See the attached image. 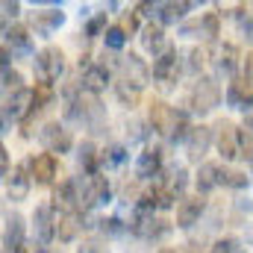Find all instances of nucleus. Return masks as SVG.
<instances>
[{
  "mask_svg": "<svg viewBox=\"0 0 253 253\" xmlns=\"http://www.w3.org/2000/svg\"><path fill=\"white\" fill-rule=\"evenodd\" d=\"M53 100V83H36V88H33V112H42L47 103Z\"/></svg>",
  "mask_w": 253,
  "mask_h": 253,
  "instance_id": "31",
  "label": "nucleus"
},
{
  "mask_svg": "<svg viewBox=\"0 0 253 253\" xmlns=\"http://www.w3.org/2000/svg\"><path fill=\"white\" fill-rule=\"evenodd\" d=\"M12 44L15 53H30L33 50V42H30V30L27 27H12L6 30V47Z\"/></svg>",
  "mask_w": 253,
  "mask_h": 253,
  "instance_id": "28",
  "label": "nucleus"
},
{
  "mask_svg": "<svg viewBox=\"0 0 253 253\" xmlns=\"http://www.w3.org/2000/svg\"><path fill=\"white\" fill-rule=\"evenodd\" d=\"M53 209H62L65 212H80V197H77V180H62L56 189H53Z\"/></svg>",
  "mask_w": 253,
  "mask_h": 253,
  "instance_id": "19",
  "label": "nucleus"
},
{
  "mask_svg": "<svg viewBox=\"0 0 253 253\" xmlns=\"http://www.w3.org/2000/svg\"><path fill=\"white\" fill-rule=\"evenodd\" d=\"M21 83H24V80H21V74H18L15 68H3V88H6L9 94L18 91V88H24Z\"/></svg>",
  "mask_w": 253,
  "mask_h": 253,
  "instance_id": "38",
  "label": "nucleus"
},
{
  "mask_svg": "<svg viewBox=\"0 0 253 253\" xmlns=\"http://www.w3.org/2000/svg\"><path fill=\"white\" fill-rule=\"evenodd\" d=\"M126 227H129V233L138 236V239H156V236H162V233L168 230L165 221H159V218L153 215V209H135Z\"/></svg>",
  "mask_w": 253,
  "mask_h": 253,
  "instance_id": "7",
  "label": "nucleus"
},
{
  "mask_svg": "<svg viewBox=\"0 0 253 253\" xmlns=\"http://www.w3.org/2000/svg\"><path fill=\"white\" fill-rule=\"evenodd\" d=\"M27 171H30V180H36L39 186H50V183L56 180L59 162H56L53 153H36V156H30Z\"/></svg>",
  "mask_w": 253,
  "mask_h": 253,
  "instance_id": "11",
  "label": "nucleus"
},
{
  "mask_svg": "<svg viewBox=\"0 0 253 253\" xmlns=\"http://www.w3.org/2000/svg\"><path fill=\"white\" fill-rule=\"evenodd\" d=\"M62 21H65L62 9L50 6V9H39V12H33V18H30V27H33L39 36H50L56 27H62Z\"/></svg>",
  "mask_w": 253,
  "mask_h": 253,
  "instance_id": "20",
  "label": "nucleus"
},
{
  "mask_svg": "<svg viewBox=\"0 0 253 253\" xmlns=\"http://www.w3.org/2000/svg\"><path fill=\"white\" fill-rule=\"evenodd\" d=\"M209 253H242V245H239L236 239H218V242L209 248Z\"/></svg>",
  "mask_w": 253,
  "mask_h": 253,
  "instance_id": "41",
  "label": "nucleus"
},
{
  "mask_svg": "<svg viewBox=\"0 0 253 253\" xmlns=\"http://www.w3.org/2000/svg\"><path fill=\"white\" fill-rule=\"evenodd\" d=\"M124 230H126V224L121 218H103V221H100V233H103V236H121Z\"/></svg>",
  "mask_w": 253,
  "mask_h": 253,
  "instance_id": "39",
  "label": "nucleus"
},
{
  "mask_svg": "<svg viewBox=\"0 0 253 253\" xmlns=\"http://www.w3.org/2000/svg\"><path fill=\"white\" fill-rule=\"evenodd\" d=\"M77 253H109V251H106L103 245H97V242H83V248Z\"/></svg>",
  "mask_w": 253,
  "mask_h": 253,
  "instance_id": "44",
  "label": "nucleus"
},
{
  "mask_svg": "<svg viewBox=\"0 0 253 253\" xmlns=\"http://www.w3.org/2000/svg\"><path fill=\"white\" fill-rule=\"evenodd\" d=\"M200 68H203V50H200V47H194V50L189 53V71H191V74H197Z\"/></svg>",
  "mask_w": 253,
  "mask_h": 253,
  "instance_id": "43",
  "label": "nucleus"
},
{
  "mask_svg": "<svg viewBox=\"0 0 253 253\" xmlns=\"http://www.w3.org/2000/svg\"><path fill=\"white\" fill-rule=\"evenodd\" d=\"M245 129H251V132H253V109L245 112Z\"/></svg>",
  "mask_w": 253,
  "mask_h": 253,
  "instance_id": "47",
  "label": "nucleus"
},
{
  "mask_svg": "<svg viewBox=\"0 0 253 253\" xmlns=\"http://www.w3.org/2000/svg\"><path fill=\"white\" fill-rule=\"evenodd\" d=\"M221 183H224V186H233V189H245V186H248V174L221 168Z\"/></svg>",
  "mask_w": 253,
  "mask_h": 253,
  "instance_id": "34",
  "label": "nucleus"
},
{
  "mask_svg": "<svg viewBox=\"0 0 253 253\" xmlns=\"http://www.w3.org/2000/svg\"><path fill=\"white\" fill-rule=\"evenodd\" d=\"M153 80L162 85V88H174V83H177V77H180V71H183V65H180V53L171 47V50H165L159 59H153Z\"/></svg>",
  "mask_w": 253,
  "mask_h": 253,
  "instance_id": "6",
  "label": "nucleus"
},
{
  "mask_svg": "<svg viewBox=\"0 0 253 253\" xmlns=\"http://www.w3.org/2000/svg\"><path fill=\"white\" fill-rule=\"evenodd\" d=\"M162 171H165V168H162V153H159V147H144V150L138 153V159H135V174H138V180H156Z\"/></svg>",
  "mask_w": 253,
  "mask_h": 253,
  "instance_id": "16",
  "label": "nucleus"
},
{
  "mask_svg": "<svg viewBox=\"0 0 253 253\" xmlns=\"http://www.w3.org/2000/svg\"><path fill=\"white\" fill-rule=\"evenodd\" d=\"M215 144H218V153L224 159H236L242 156V129L230 121H218L215 126Z\"/></svg>",
  "mask_w": 253,
  "mask_h": 253,
  "instance_id": "8",
  "label": "nucleus"
},
{
  "mask_svg": "<svg viewBox=\"0 0 253 253\" xmlns=\"http://www.w3.org/2000/svg\"><path fill=\"white\" fill-rule=\"evenodd\" d=\"M115 97L121 100V106H126V109H132V106H138V100H141V88L118 77V83H115Z\"/></svg>",
  "mask_w": 253,
  "mask_h": 253,
  "instance_id": "29",
  "label": "nucleus"
},
{
  "mask_svg": "<svg viewBox=\"0 0 253 253\" xmlns=\"http://www.w3.org/2000/svg\"><path fill=\"white\" fill-rule=\"evenodd\" d=\"M124 33H121V27H118V24H115V27H109V30H106V36H103V42H106V47H109V50H121V47H124Z\"/></svg>",
  "mask_w": 253,
  "mask_h": 253,
  "instance_id": "36",
  "label": "nucleus"
},
{
  "mask_svg": "<svg viewBox=\"0 0 253 253\" xmlns=\"http://www.w3.org/2000/svg\"><path fill=\"white\" fill-rule=\"evenodd\" d=\"M124 159H126L124 144H109L106 150H100V165H106V168H118V165H124Z\"/></svg>",
  "mask_w": 253,
  "mask_h": 253,
  "instance_id": "32",
  "label": "nucleus"
},
{
  "mask_svg": "<svg viewBox=\"0 0 253 253\" xmlns=\"http://www.w3.org/2000/svg\"><path fill=\"white\" fill-rule=\"evenodd\" d=\"M0 165H3V177H9L12 171H9V153L6 150H0Z\"/></svg>",
  "mask_w": 253,
  "mask_h": 253,
  "instance_id": "46",
  "label": "nucleus"
},
{
  "mask_svg": "<svg viewBox=\"0 0 253 253\" xmlns=\"http://www.w3.org/2000/svg\"><path fill=\"white\" fill-rule=\"evenodd\" d=\"M218 30H221V27H218V15H215V12H206V15L200 18V36L212 42V39H218Z\"/></svg>",
  "mask_w": 253,
  "mask_h": 253,
  "instance_id": "33",
  "label": "nucleus"
},
{
  "mask_svg": "<svg viewBox=\"0 0 253 253\" xmlns=\"http://www.w3.org/2000/svg\"><path fill=\"white\" fill-rule=\"evenodd\" d=\"M203 206H206L203 194H191V197H183V200L177 203V227H183V230L194 227V224L200 221V215H203Z\"/></svg>",
  "mask_w": 253,
  "mask_h": 253,
  "instance_id": "15",
  "label": "nucleus"
},
{
  "mask_svg": "<svg viewBox=\"0 0 253 253\" xmlns=\"http://www.w3.org/2000/svg\"><path fill=\"white\" fill-rule=\"evenodd\" d=\"M80 71H83V80H80V85L85 88V91H91V94H100L106 85H109V68L106 62H83L80 59Z\"/></svg>",
  "mask_w": 253,
  "mask_h": 253,
  "instance_id": "12",
  "label": "nucleus"
},
{
  "mask_svg": "<svg viewBox=\"0 0 253 253\" xmlns=\"http://www.w3.org/2000/svg\"><path fill=\"white\" fill-rule=\"evenodd\" d=\"M30 171L27 168H12L9 177H3V186H6V197L9 200H27L30 194Z\"/></svg>",
  "mask_w": 253,
  "mask_h": 253,
  "instance_id": "23",
  "label": "nucleus"
},
{
  "mask_svg": "<svg viewBox=\"0 0 253 253\" xmlns=\"http://www.w3.org/2000/svg\"><path fill=\"white\" fill-rule=\"evenodd\" d=\"M242 159L251 165V171H253V132L245 129V126H242Z\"/></svg>",
  "mask_w": 253,
  "mask_h": 253,
  "instance_id": "40",
  "label": "nucleus"
},
{
  "mask_svg": "<svg viewBox=\"0 0 253 253\" xmlns=\"http://www.w3.org/2000/svg\"><path fill=\"white\" fill-rule=\"evenodd\" d=\"M227 103L233 106V109H242V112H248L253 109V88L251 83H242V80H233L230 85H227Z\"/></svg>",
  "mask_w": 253,
  "mask_h": 253,
  "instance_id": "22",
  "label": "nucleus"
},
{
  "mask_svg": "<svg viewBox=\"0 0 253 253\" xmlns=\"http://www.w3.org/2000/svg\"><path fill=\"white\" fill-rule=\"evenodd\" d=\"M141 47H144L153 59H159L165 50H171V44H168V39H165L162 24H147V27H141Z\"/></svg>",
  "mask_w": 253,
  "mask_h": 253,
  "instance_id": "17",
  "label": "nucleus"
},
{
  "mask_svg": "<svg viewBox=\"0 0 253 253\" xmlns=\"http://www.w3.org/2000/svg\"><path fill=\"white\" fill-rule=\"evenodd\" d=\"M212 141H215V129H209V126H191L189 138H186V150H189V156L194 162H200V156L212 147Z\"/></svg>",
  "mask_w": 253,
  "mask_h": 253,
  "instance_id": "18",
  "label": "nucleus"
},
{
  "mask_svg": "<svg viewBox=\"0 0 253 253\" xmlns=\"http://www.w3.org/2000/svg\"><path fill=\"white\" fill-rule=\"evenodd\" d=\"M100 33L106 36V12L94 15V18L85 24V36H88V39H94V36H100Z\"/></svg>",
  "mask_w": 253,
  "mask_h": 253,
  "instance_id": "37",
  "label": "nucleus"
},
{
  "mask_svg": "<svg viewBox=\"0 0 253 253\" xmlns=\"http://www.w3.org/2000/svg\"><path fill=\"white\" fill-rule=\"evenodd\" d=\"M42 253H53V251H47V248H42Z\"/></svg>",
  "mask_w": 253,
  "mask_h": 253,
  "instance_id": "49",
  "label": "nucleus"
},
{
  "mask_svg": "<svg viewBox=\"0 0 253 253\" xmlns=\"http://www.w3.org/2000/svg\"><path fill=\"white\" fill-rule=\"evenodd\" d=\"M194 183H197V194H209L212 189H218V186H221V165L203 162V165L197 168Z\"/></svg>",
  "mask_w": 253,
  "mask_h": 253,
  "instance_id": "25",
  "label": "nucleus"
},
{
  "mask_svg": "<svg viewBox=\"0 0 253 253\" xmlns=\"http://www.w3.org/2000/svg\"><path fill=\"white\" fill-rule=\"evenodd\" d=\"M236 18H239V27H242V33H245V39L253 44V12L242 6V9L236 12Z\"/></svg>",
  "mask_w": 253,
  "mask_h": 253,
  "instance_id": "35",
  "label": "nucleus"
},
{
  "mask_svg": "<svg viewBox=\"0 0 253 253\" xmlns=\"http://www.w3.org/2000/svg\"><path fill=\"white\" fill-rule=\"evenodd\" d=\"M186 168H180V165H171V168H165L156 180H153V200H156V209H171L174 206V200L180 197L183 200V191H186Z\"/></svg>",
  "mask_w": 253,
  "mask_h": 253,
  "instance_id": "1",
  "label": "nucleus"
},
{
  "mask_svg": "<svg viewBox=\"0 0 253 253\" xmlns=\"http://www.w3.org/2000/svg\"><path fill=\"white\" fill-rule=\"evenodd\" d=\"M21 245H24V218H21L18 212H12V215H6V227H3V248L15 253Z\"/></svg>",
  "mask_w": 253,
  "mask_h": 253,
  "instance_id": "24",
  "label": "nucleus"
},
{
  "mask_svg": "<svg viewBox=\"0 0 253 253\" xmlns=\"http://www.w3.org/2000/svg\"><path fill=\"white\" fill-rule=\"evenodd\" d=\"M239 65H242V53H239L236 44H221V47H218V56H215V68H218V74L236 80Z\"/></svg>",
  "mask_w": 253,
  "mask_h": 253,
  "instance_id": "21",
  "label": "nucleus"
},
{
  "mask_svg": "<svg viewBox=\"0 0 253 253\" xmlns=\"http://www.w3.org/2000/svg\"><path fill=\"white\" fill-rule=\"evenodd\" d=\"M83 227H85L83 224V212H65V215H59V221H56V239L59 242H74Z\"/></svg>",
  "mask_w": 253,
  "mask_h": 253,
  "instance_id": "26",
  "label": "nucleus"
},
{
  "mask_svg": "<svg viewBox=\"0 0 253 253\" xmlns=\"http://www.w3.org/2000/svg\"><path fill=\"white\" fill-rule=\"evenodd\" d=\"M56 221H59V218L53 215V206H50V203L36 206V212H33V227H36V239L42 242V248L56 239Z\"/></svg>",
  "mask_w": 253,
  "mask_h": 253,
  "instance_id": "14",
  "label": "nucleus"
},
{
  "mask_svg": "<svg viewBox=\"0 0 253 253\" xmlns=\"http://www.w3.org/2000/svg\"><path fill=\"white\" fill-rule=\"evenodd\" d=\"M147 118H150L153 132L165 135L168 141L174 138V129H177V121H180V112H177L174 106H168L165 100H153V103H150V112H147Z\"/></svg>",
  "mask_w": 253,
  "mask_h": 253,
  "instance_id": "4",
  "label": "nucleus"
},
{
  "mask_svg": "<svg viewBox=\"0 0 253 253\" xmlns=\"http://www.w3.org/2000/svg\"><path fill=\"white\" fill-rule=\"evenodd\" d=\"M39 138H42V144H44L50 153H68V150L74 147L71 129H65L59 121H50V124H44V126H42V132H39Z\"/></svg>",
  "mask_w": 253,
  "mask_h": 253,
  "instance_id": "13",
  "label": "nucleus"
},
{
  "mask_svg": "<svg viewBox=\"0 0 253 253\" xmlns=\"http://www.w3.org/2000/svg\"><path fill=\"white\" fill-rule=\"evenodd\" d=\"M118 27H121L124 36H132V33L138 30V12H124L121 21H118Z\"/></svg>",
  "mask_w": 253,
  "mask_h": 253,
  "instance_id": "42",
  "label": "nucleus"
},
{
  "mask_svg": "<svg viewBox=\"0 0 253 253\" xmlns=\"http://www.w3.org/2000/svg\"><path fill=\"white\" fill-rule=\"evenodd\" d=\"M27 115H33V88H18L12 94H6V103H3V124L9 126L12 121H24Z\"/></svg>",
  "mask_w": 253,
  "mask_h": 253,
  "instance_id": "9",
  "label": "nucleus"
},
{
  "mask_svg": "<svg viewBox=\"0 0 253 253\" xmlns=\"http://www.w3.org/2000/svg\"><path fill=\"white\" fill-rule=\"evenodd\" d=\"M194 3H159V21L162 24H177Z\"/></svg>",
  "mask_w": 253,
  "mask_h": 253,
  "instance_id": "30",
  "label": "nucleus"
},
{
  "mask_svg": "<svg viewBox=\"0 0 253 253\" xmlns=\"http://www.w3.org/2000/svg\"><path fill=\"white\" fill-rule=\"evenodd\" d=\"M36 74L42 83H56L65 74V53L59 47H44L36 56Z\"/></svg>",
  "mask_w": 253,
  "mask_h": 253,
  "instance_id": "5",
  "label": "nucleus"
},
{
  "mask_svg": "<svg viewBox=\"0 0 253 253\" xmlns=\"http://www.w3.org/2000/svg\"><path fill=\"white\" fill-rule=\"evenodd\" d=\"M159 253H177V251H174V248H162Z\"/></svg>",
  "mask_w": 253,
  "mask_h": 253,
  "instance_id": "48",
  "label": "nucleus"
},
{
  "mask_svg": "<svg viewBox=\"0 0 253 253\" xmlns=\"http://www.w3.org/2000/svg\"><path fill=\"white\" fill-rule=\"evenodd\" d=\"M218 103H221V85H218L212 77H197V83H194V88H191V94H189L191 112L206 115V112H212Z\"/></svg>",
  "mask_w": 253,
  "mask_h": 253,
  "instance_id": "3",
  "label": "nucleus"
},
{
  "mask_svg": "<svg viewBox=\"0 0 253 253\" xmlns=\"http://www.w3.org/2000/svg\"><path fill=\"white\" fill-rule=\"evenodd\" d=\"M77 162H80V168L85 171V174H100L97 168H100V153H97V147L91 144V141H83V147H80V153H77Z\"/></svg>",
  "mask_w": 253,
  "mask_h": 253,
  "instance_id": "27",
  "label": "nucleus"
},
{
  "mask_svg": "<svg viewBox=\"0 0 253 253\" xmlns=\"http://www.w3.org/2000/svg\"><path fill=\"white\" fill-rule=\"evenodd\" d=\"M77 180V197H80V209L88 212L91 206H100L109 200V180L103 174H85V177H74Z\"/></svg>",
  "mask_w": 253,
  "mask_h": 253,
  "instance_id": "2",
  "label": "nucleus"
},
{
  "mask_svg": "<svg viewBox=\"0 0 253 253\" xmlns=\"http://www.w3.org/2000/svg\"><path fill=\"white\" fill-rule=\"evenodd\" d=\"M18 12H21V3H9V0H6V3H3V18H9V15H12V18H15V15H18Z\"/></svg>",
  "mask_w": 253,
  "mask_h": 253,
  "instance_id": "45",
  "label": "nucleus"
},
{
  "mask_svg": "<svg viewBox=\"0 0 253 253\" xmlns=\"http://www.w3.org/2000/svg\"><path fill=\"white\" fill-rule=\"evenodd\" d=\"M118 74H121V80L126 83H132V85H138V88H144L147 85V80L153 77V71L144 65L141 56H135V53H126V56H118Z\"/></svg>",
  "mask_w": 253,
  "mask_h": 253,
  "instance_id": "10",
  "label": "nucleus"
}]
</instances>
